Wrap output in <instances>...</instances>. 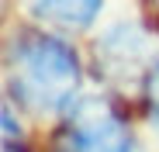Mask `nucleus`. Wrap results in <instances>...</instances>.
<instances>
[{
    "label": "nucleus",
    "instance_id": "f257e3e1",
    "mask_svg": "<svg viewBox=\"0 0 159 152\" xmlns=\"http://www.w3.org/2000/svg\"><path fill=\"white\" fill-rule=\"evenodd\" d=\"M80 56L76 48L45 31H17L7 45V90L11 100L38 118L66 114L80 90Z\"/></svg>",
    "mask_w": 159,
    "mask_h": 152
},
{
    "label": "nucleus",
    "instance_id": "f03ea898",
    "mask_svg": "<svg viewBox=\"0 0 159 152\" xmlns=\"http://www.w3.org/2000/svg\"><path fill=\"white\" fill-rule=\"evenodd\" d=\"M48 152H142L131 121L114 97H80L62 114Z\"/></svg>",
    "mask_w": 159,
    "mask_h": 152
},
{
    "label": "nucleus",
    "instance_id": "7ed1b4c3",
    "mask_svg": "<svg viewBox=\"0 0 159 152\" xmlns=\"http://www.w3.org/2000/svg\"><path fill=\"white\" fill-rule=\"evenodd\" d=\"M97 66L104 69L107 80H131V76H145L156 69L152 62V35L139 21H121L107 28L97 45H93Z\"/></svg>",
    "mask_w": 159,
    "mask_h": 152
},
{
    "label": "nucleus",
    "instance_id": "20e7f679",
    "mask_svg": "<svg viewBox=\"0 0 159 152\" xmlns=\"http://www.w3.org/2000/svg\"><path fill=\"white\" fill-rule=\"evenodd\" d=\"M104 11V4L97 0H76V4H59V0H48V4H31V14L48 21V24H59V28H87L93 24V17Z\"/></svg>",
    "mask_w": 159,
    "mask_h": 152
},
{
    "label": "nucleus",
    "instance_id": "39448f33",
    "mask_svg": "<svg viewBox=\"0 0 159 152\" xmlns=\"http://www.w3.org/2000/svg\"><path fill=\"white\" fill-rule=\"evenodd\" d=\"M142 87H145V111H149V121H152V128L159 132V59H156V69L149 73V80H145Z\"/></svg>",
    "mask_w": 159,
    "mask_h": 152
}]
</instances>
